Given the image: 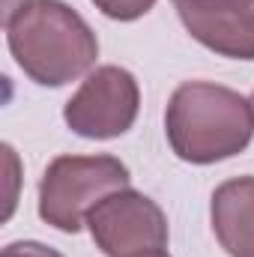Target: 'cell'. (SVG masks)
<instances>
[{
	"label": "cell",
	"mask_w": 254,
	"mask_h": 257,
	"mask_svg": "<svg viewBox=\"0 0 254 257\" xmlns=\"http://www.w3.org/2000/svg\"><path fill=\"white\" fill-rule=\"evenodd\" d=\"M3 27L18 69L42 87L81 78L99 57L96 33L63 0H27Z\"/></svg>",
	"instance_id": "1"
},
{
	"label": "cell",
	"mask_w": 254,
	"mask_h": 257,
	"mask_svg": "<svg viewBox=\"0 0 254 257\" xmlns=\"http://www.w3.org/2000/svg\"><path fill=\"white\" fill-rule=\"evenodd\" d=\"M174 9L203 48L230 60H254L251 0H174Z\"/></svg>",
	"instance_id": "6"
},
{
	"label": "cell",
	"mask_w": 254,
	"mask_h": 257,
	"mask_svg": "<svg viewBox=\"0 0 254 257\" xmlns=\"http://www.w3.org/2000/svg\"><path fill=\"white\" fill-rule=\"evenodd\" d=\"M165 132L171 150L191 165L239 156L254 138L251 99L212 81H186L168 102Z\"/></svg>",
	"instance_id": "2"
},
{
	"label": "cell",
	"mask_w": 254,
	"mask_h": 257,
	"mask_svg": "<svg viewBox=\"0 0 254 257\" xmlns=\"http://www.w3.org/2000/svg\"><path fill=\"white\" fill-rule=\"evenodd\" d=\"M0 257H66L57 248H48L42 242H9Z\"/></svg>",
	"instance_id": "9"
},
{
	"label": "cell",
	"mask_w": 254,
	"mask_h": 257,
	"mask_svg": "<svg viewBox=\"0 0 254 257\" xmlns=\"http://www.w3.org/2000/svg\"><path fill=\"white\" fill-rule=\"evenodd\" d=\"M129 168L117 156H57L39 183V218L78 233L87 212L108 194L129 189Z\"/></svg>",
	"instance_id": "3"
},
{
	"label": "cell",
	"mask_w": 254,
	"mask_h": 257,
	"mask_svg": "<svg viewBox=\"0 0 254 257\" xmlns=\"http://www.w3.org/2000/svg\"><path fill=\"white\" fill-rule=\"evenodd\" d=\"M141 111V87L123 66L93 69L78 93L66 102L63 120L81 138L111 141L135 126Z\"/></svg>",
	"instance_id": "5"
},
{
	"label": "cell",
	"mask_w": 254,
	"mask_h": 257,
	"mask_svg": "<svg viewBox=\"0 0 254 257\" xmlns=\"http://www.w3.org/2000/svg\"><path fill=\"white\" fill-rule=\"evenodd\" d=\"M93 3L102 15H108L114 21H135L156 6V0H93Z\"/></svg>",
	"instance_id": "8"
},
{
	"label": "cell",
	"mask_w": 254,
	"mask_h": 257,
	"mask_svg": "<svg viewBox=\"0 0 254 257\" xmlns=\"http://www.w3.org/2000/svg\"><path fill=\"white\" fill-rule=\"evenodd\" d=\"M153 257H171V254H165V251H162V254H153Z\"/></svg>",
	"instance_id": "10"
},
{
	"label": "cell",
	"mask_w": 254,
	"mask_h": 257,
	"mask_svg": "<svg viewBox=\"0 0 254 257\" xmlns=\"http://www.w3.org/2000/svg\"><path fill=\"white\" fill-rule=\"evenodd\" d=\"M87 227L105 257H153L168 248L162 206L135 189H120L99 200L87 212Z\"/></svg>",
	"instance_id": "4"
},
{
	"label": "cell",
	"mask_w": 254,
	"mask_h": 257,
	"mask_svg": "<svg viewBox=\"0 0 254 257\" xmlns=\"http://www.w3.org/2000/svg\"><path fill=\"white\" fill-rule=\"evenodd\" d=\"M251 108H254V93H251Z\"/></svg>",
	"instance_id": "11"
},
{
	"label": "cell",
	"mask_w": 254,
	"mask_h": 257,
	"mask_svg": "<svg viewBox=\"0 0 254 257\" xmlns=\"http://www.w3.org/2000/svg\"><path fill=\"white\" fill-rule=\"evenodd\" d=\"M251 3H254V0H251Z\"/></svg>",
	"instance_id": "12"
},
{
	"label": "cell",
	"mask_w": 254,
	"mask_h": 257,
	"mask_svg": "<svg viewBox=\"0 0 254 257\" xmlns=\"http://www.w3.org/2000/svg\"><path fill=\"white\" fill-rule=\"evenodd\" d=\"M212 233L230 257H254V177L224 180L212 192Z\"/></svg>",
	"instance_id": "7"
}]
</instances>
